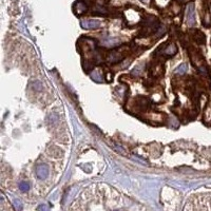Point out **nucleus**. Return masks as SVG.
I'll return each mask as SVG.
<instances>
[{"label":"nucleus","instance_id":"nucleus-10","mask_svg":"<svg viewBox=\"0 0 211 211\" xmlns=\"http://www.w3.org/2000/svg\"><path fill=\"white\" fill-rule=\"evenodd\" d=\"M33 88L35 89L36 91H41L42 90V83H40V81L35 80L33 83Z\"/></svg>","mask_w":211,"mask_h":211},{"label":"nucleus","instance_id":"nucleus-12","mask_svg":"<svg viewBox=\"0 0 211 211\" xmlns=\"http://www.w3.org/2000/svg\"><path fill=\"white\" fill-rule=\"evenodd\" d=\"M50 120H51L50 121L53 124V123H56V121L59 120V117H58V115H57V114L54 112V113H52L51 115H50Z\"/></svg>","mask_w":211,"mask_h":211},{"label":"nucleus","instance_id":"nucleus-11","mask_svg":"<svg viewBox=\"0 0 211 211\" xmlns=\"http://www.w3.org/2000/svg\"><path fill=\"white\" fill-rule=\"evenodd\" d=\"M98 78H103V77H101V74H99L98 71H94L93 73H92V79H94L95 81H98V83H99L100 80H99Z\"/></svg>","mask_w":211,"mask_h":211},{"label":"nucleus","instance_id":"nucleus-9","mask_svg":"<svg viewBox=\"0 0 211 211\" xmlns=\"http://www.w3.org/2000/svg\"><path fill=\"white\" fill-rule=\"evenodd\" d=\"M195 41H197V43H200V44H203L205 42V35L200 32V35L195 36Z\"/></svg>","mask_w":211,"mask_h":211},{"label":"nucleus","instance_id":"nucleus-15","mask_svg":"<svg viewBox=\"0 0 211 211\" xmlns=\"http://www.w3.org/2000/svg\"><path fill=\"white\" fill-rule=\"evenodd\" d=\"M133 160H138V162H140V164H147V163L145 162V160H141V158L137 157V156H135V157H134V156H133Z\"/></svg>","mask_w":211,"mask_h":211},{"label":"nucleus","instance_id":"nucleus-3","mask_svg":"<svg viewBox=\"0 0 211 211\" xmlns=\"http://www.w3.org/2000/svg\"><path fill=\"white\" fill-rule=\"evenodd\" d=\"M36 174L40 180H46L49 175V167L46 164H41L36 168Z\"/></svg>","mask_w":211,"mask_h":211},{"label":"nucleus","instance_id":"nucleus-5","mask_svg":"<svg viewBox=\"0 0 211 211\" xmlns=\"http://www.w3.org/2000/svg\"><path fill=\"white\" fill-rule=\"evenodd\" d=\"M187 70H188V64L187 63H182L181 66H178L177 68H176L175 73L180 74V75H183V74H185L186 72H187Z\"/></svg>","mask_w":211,"mask_h":211},{"label":"nucleus","instance_id":"nucleus-13","mask_svg":"<svg viewBox=\"0 0 211 211\" xmlns=\"http://www.w3.org/2000/svg\"><path fill=\"white\" fill-rule=\"evenodd\" d=\"M38 210H39V211H50V208H49V206H48V205L41 204V205H39Z\"/></svg>","mask_w":211,"mask_h":211},{"label":"nucleus","instance_id":"nucleus-1","mask_svg":"<svg viewBox=\"0 0 211 211\" xmlns=\"http://www.w3.org/2000/svg\"><path fill=\"white\" fill-rule=\"evenodd\" d=\"M186 20L190 26H193L195 24V12H194V3L190 2L188 3L186 9Z\"/></svg>","mask_w":211,"mask_h":211},{"label":"nucleus","instance_id":"nucleus-6","mask_svg":"<svg viewBox=\"0 0 211 211\" xmlns=\"http://www.w3.org/2000/svg\"><path fill=\"white\" fill-rule=\"evenodd\" d=\"M87 11V6L83 3V2L81 1H78L77 3H76V13L77 14H81L83 13V12Z\"/></svg>","mask_w":211,"mask_h":211},{"label":"nucleus","instance_id":"nucleus-16","mask_svg":"<svg viewBox=\"0 0 211 211\" xmlns=\"http://www.w3.org/2000/svg\"><path fill=\"white\" fill-rule=\"evenodd\" d=\"M141 2H144V3H149V1H150V0H140Z\"/></svg>","mask_w":211,"mask_h":211},{"label":"nucleus","instance_id":"nucleus-7","mask_svg":"<svg viewBox=\"0 0 211 211\" xmlns=\"http://www.w3.org/2000/svg\"><path fill=\"white\" fill-rule=\"evenodd\" d=\"M18 187L19 190L22 191V192H26V191L30 190V184L28 182H20Z\"/></svg>","mask_w":211,"mask_h":211},{"label":"nucleus","instance_id":"nucleus-2","mask_svg":"<svg viewBox=\"0 0 211 211\" xmlns=\"http://www.w3.org/2000/svg\"><path fill=\"white\" fill-rule=\"evenodd\" d=\"M80 24L81 26H83V29H87V30H95V29H98L100 28L101 26V22L96 20V19H83V20L80 21Z\"/></svg>","mask_w":211,"mask_h":211},{"label":"nucleus","instance_id":"nucleus-8","mask_svg":"<svg viewBox=\"0 0 211 211\" xmlns=\"http://www.w3.org/2000/svg\"><path fill=\"white\" fill-rule=\"evenodd\" d=\"M13 205H14V208H15V209H16L17 211H21V210H22V208H23V204H22V202H21L20 200H18V198L14 200Z\"/></svg>","mask_w":211,"mask_h":211},{"label":"nucleus","instance_id":"nucleus-14","mask_svg":"<svg viewBox=\"0 0 211 211\" xmlns=\"http://www.w3.org/2000/svg\"><path fill=\"white\" fill-rule=\"evenodd\" d=\"M200 72H201V73H202V74H204V75H207V70H206V68H205V67H201V68H200Z\"/></svg>","mask_w":211,"mask_h":211},{"label":"nucleus","instance_id":"nucleus-4","mask_svg":"<svg viewBox=\"0 0 211 211\" xmlns=\"http://www.w3.org/2000/svg\"><path fill=\"white\" fill-rule=\"evenodd\" d=\"M176 51H177V49H176L175 44H169V47L164 51V53L168 56H172L176 53Z\"/></svg>","mask_w":211,"mask_h":211}]
</instances>
